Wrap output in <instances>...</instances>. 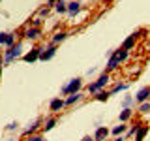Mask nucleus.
Masks as SVG:
<instances>
[{
	"label": "nucleus",
	"instance_id": "obj_26",
	"mask_svg": "<svg viewBox=\"0 0 150 141\" xmlns=\"http://www.w3.org/2000/svg\"><path fill=\"white\" fill-rule=\"evenodd\" d=\"M139 111H141V113H148V111H150V102H143V103L139 105Z\"/></svg>",
	"mask_w": 150,
	"mask_h": 141
},
{
	"label": "nucleus",
	"instance_id": "obj_10",
	"mask_svg": "<svg viewBox=\"0 0 150 141\" xmlns=\"http://www.w3.org/2000/svg\"><path fill=\"white\" fill-rule=\"evenodd\" d=\"M118 66H120V60H118V56H116V53H115V55H111L109 62H107L105 72H107V73H111V72H115V70L118 68Z\"/></svg>",
	"mask_w": 150,
	"mask_h": 141
},
{
	"label": "nucleus",
	"instance_id": "obj_3",
	"mask_svg": "<svg viewBox=\"0 0 150 141\" xmlns=\"http://www.w3.org/2000/svg\"><path fill=\"white\" fill-rule=\"evenodd\" d=\"M81 87H83V79H81V77H73V79H71V81H69L68 85H64L60 92H62L64 96H69V94L81 92Z\"/></svg>",
	"mask_w": 150,
	"mask_h": 141
},
{
	"label": "nucleus",
	"instance_id": "obj_35",
	"mask_svg": "<svg viewBox=\"0 0 150 141\" xmlns=\"http://www.w3.org/2000/svg\"><path fill=\"white\" fill-rule=\"evenodd\" d=\"M54 2H58V0H47V6H54Z\"/></svg>",
	"mask_w": 150,
	"mask_h": 141
},
{
	"label": "nucleus",
	"instance_id": "obj_34",
	"mask_svg": "<svg viewBox=\"0 0 150 141\" xmlns=\"http://www.w3.org/2000/svg\"><path fill=\"white\" fill-rule=\"evenodd\" d=\"M4 66V53H0V68Z\"/></svg>",
	"mask_w": 150,
	"mask_h": 141
},
{
	"label": "nucleus",
	"instance_id": "obj_1",
	"mask_svg": "<svg viewBox=\"0 0 150 141\" xmlns=\"http://www.w3.org/2000/svg\"><path fill=\"white\" fill-rule=\"evenodd\" d=\"M23 56V41H17L15 45H11L9 49L4 51V66H9L13 64L17 58Z\"/></svg>",
	"mask_w": 150,
	"mask_h": 141
},
{
	"label": "nucleus",
	"instance_id": "obj_36",
	"mask_svg": "<svg viewBox=\"0 0 150 141\" xmlns=\"http://www.w3.org/2000/svg\"><path fill=\"white\" fill-rule=\"evenodd\" d=\"M0 77H2V68H0Z\"/></svg>",
	"mask_w": 150,
	"mask_h": 141
},
{
	"label": "nucleus",
	"instance_id": "obj_24",
	"mask_svg": "<svg viewBox=\"0 0 150 141\" xmlns=\"http://www.w3.org/2000/svg\"><path fill=\"white\" fill-rule=\"evenodd\" d=\"M126 88H128V85H126V83H116L115 87H112V90H109V92H111V96H112V94L122 92V90H126Z\"/></svg>",
	"mask_w": 150,
	"mask_h": 141
},
{
	"label": "nucleus",
	"instance_id": "obj_20",
	"mask_svg": "<svg viewBox=\"0 0 150 141\" xmlns=\"http://www.w3.org/2000/svg\"><path fill=\"white\" fill-rule=\"evenodd\" d=\"M150 132V126H139L137 134H135V141H143V137Z\"/></svg>",
	"mask_w": 150,
	"mask_h": 141
},
{
	"label": "nucleus",
	"instance_id": "obj_25",
	"mask_svg": "<svg viewBox=\"0 0 150 141\" xmlns=\"http://www.w3.org/2000/svg\"><path fill=\"white\" fill-rule=\"evenodd\" d=\"M133 100H135L133 96H126V98H124V102H122L124 109H126V107H129V109H131V103H133Z\"/></svg>",
	"mask_w": 150,
	"mask_h": 141
},
{
	"label": "nucleus",
	"instance_id": "obj_37",
	"mask_svg": "<svg viewBox=\"0 0 150 141\" xmlns=\"http://www.w3.org/2000/svg\"><path fill=\"white\" fill-rule=\"evenodd\" d=\"M77 2H81V0H77Z\"/></svg>",
	"mask_w": 150,
	"mask_h": 141
},
{
	"label": "nucleus",
	"instance_id": "obj_8",
	"mask_svg": "<svg viewBox=\"0 0 150 141\" xmlns=\"http://www.w3.org/2000/svg\"><path fill=\"white\" fill-rule=\"evenodd\" d=\"M64 100L62 98H54V100H51V103H49V111L51 113H58V111H62L64 109Z\"/></svg>",
	"mask_w": 150,
	"mask_h": 141
},
{
	"label": "nucleus",
	"instance_id": "obj_13",
	"mask_svg": "<svg viewBox=\"0 0 150 141\" xmlns=\"http://www.w3.org/2000/svg\"><path fill=\"white\" fill-rule=\"evenodd\" d=\"M41 36V28H36V26H30L28 30H25V38L26 40H36V38Z\"/></svg>",
	"mask_w": 150,
	"mask_h": 141
},
{
	"label": "nucleus",
	"instance_id": "obj_9",
	"mask_svg": "<svg viewBox=\"0 0 150 141\" xmlns=\"http://www.w3.org/2000/svg\"><path fill=\"white\" fill-rule=\"evenodd\" d=\"M148 98H150V87H143L137 94H135V100H137L139 103L148 102Z\"/></svg>",
	"mask_w": 150,
	"mask_h": 141
},
{
	"label": "nucleus",
	"instance_id": "obj_23",
	"mask_svg": "<svg viewBox=\"0 0 150 141\" xmlns=\"http://www.w3.org/2000/svg\"><path fill=\"white\" fill-rule=\"evenodd\" d=\"M116 56H118V60H120V64H122V62H126V60H128V56H129V51L118 49V51H116Z\"/></svg>",
	"mask_w": 150,
	"mask_h": 141
},
{
	"label": "nucleus",
	"instance_id": "obj_22",
	"mask_svg": "<svg viewBox=\"0 0 150 141\" xmlns=\"http://www.w3.org/2000/svg\"><path fill=\"white\" fill-rule=\"evenodd\" d=\"M109 96H111V92H107V90H100V92H96V96H94V98H96L98 102H107V100H109Z\"/></svg>",
	"mask_w": 150,
	"mask_h": 141
},
{
	"label": "nucleus",
	"instance_id": "obj_14",
	"mask_svg": "<svg viewBox=\"0 0 150 141\" xmlns=\"http://www.w3.org/2000/svg\"><path fill=\"white\" fill-rule=\"evenodd\" d=\"M137 36H139V32H133V34H131L128 40H126L124 43H122V49H124V51H129L131 47L135 45V40H137Z\"/></svg>",
	"mask_w": 150,
	"mask_h": 141
},
{
	"label": "nucleus",
	"instance_id": "obj_17",
	"mask_svg": "<svg viewBox=\"0 0 150 141\" xmlns=\"http://www.w3.org/2000/svg\"><path fill=\"white\" fill-rule=\"evenodd\" d=\"M131 117H133V109H129V107H126V109H122V111H120L118 119H120V122H126V120H129Z\"/></svg>",
	"mask_w": 150,
	"mask_h": 141
},
{
	"label": "nucleus",
	"instance_id": "obj_33",
	"mask_svg": "<svg viewBox=\"0 0 150 141\" xmlns=\"http://www.w3.org/2000/svg\"><path fill=\"white\" fill-rule=\"evenodd\" d=\"M81 141H94V137H90V135H84Z\"/></svg>",
	"mask_w": 150,
	"mask_h": 141
},
{
	"label": "nucleus",
	"instance_id": "obj_18",
	"mask_svg": "<svg viewBox=\"0 0 150 141\" xmlns=\"http://www.w3.org/2000/svg\"><path fill=\"white\" fill-rule=\"evenodd\" d=\"M126 132H128V126H126L124 122H120L118 126H115V128L111 130V134H112V135H124Z\"/></svg>",
	"mask_w": 150,
	"mask_h": 141
},
{
	"label": "nucleus",
	"instance_id": "obj_15",
	"mask_svg": "<svg viewBox=\"0 0 150 141\" xmlns=\"http://www.w3.org/2000/svg\"><path fill=\"white\" fill-rule=\"evenodd\" d=\"M40 128V119H36V120H32L30 124H28V128H25L23 130V134L25 135H34V132Z\"/></svg>",
	"mask_w": 150,
	"mask_h": 141
},
{
	"label": "nucleus",
	"instance_id": "obj_11",
	"mask_svg": "<svg viewBox=\"0 0 150 141\" xmlns=\"http://www.w3.org/2000/svg\"><path fill=\"white\" fill-rule=\"evenodd\" d=\"M68 36H69V34H68L66 30H58L53 38H51V45H58V43H62V41H64Z\"/></svg>",
	"mask_w": 150,
	"mask_h": 141
},
{
	"label": "nucleus",
	"instance_id": "obj_21",
	"mask_svg": "<svg viewBox=\"0 0 150 141\" xmlns=\"http://www.w3.org/2000/svg\"><path fill=\"white\" fill-rule=\"evenodd\" d=\"M56 122H58V119H56V117H51V119L45 120V126H41V128H43L45 132H49V130H53L56 126Z\"/></svg>",
	"mask_w": 150,
	"mask_h": 141
},
{
	"label": "nucleus",
	"instance_id": "obj_32",
	"mask_svg": "<svg viewBox=\"0 0 150 141\" xmlns=\"http://www.w3.org/2000/svg\"><path fill=\"white\" fill-rule=\"evenodd\" d=\"M112 141H126V137H124V135H116V137L112 139Z\"/></svg>",
	"mask_w": 150,
	"mask_h": 141
},
{
	"label": "nucleus",
	"instance_id": "obj_6",
	"mask_svg": "<svg viewBox=\"0 0 150 141\" xmlns=\"http://www.w3.org/2000/svg\"><path fill=\"white\" fill-rule=\"evenodd\" d=\"M109 134H111L109 128H105V126H98V128H96V134H94L92 137H94V141H107Z\"/></svg>",
	"mask_w": 150,
	"mask_h": 141
},
{
	"label": "nucleus",
	"instance_id": "obj_2",
	"mask_svg": "<svg viewBox=\"0 0 150 141\" xmlns=\"http://www.w3.org/2000/svg\"><path fill=\"white\" fill-rule=\"evenodd\" d=\"M109 79H111V75L107 73V72H103V73L100 75V77L96 79V81L88 85V87H86V90H88V92H92V94H96V92L103 90V88H105V85L109 83Z\"/></svg>",
	"mask_w": 150,
	"mask_h": 141
},
{
	"label": "nucleus",
	"instance_id": "obj_27",
	"mask_svg": "<svg viewBox=\"0 0 150 141\" xmlns=\"http://www.w3.org/2000/svg\"><path fill=\"white\" fill-rule=\"evenodd\" d=\"M6 128H8V132H17V130H19V124H17V120H15V122H9V124L6 126Z\"/></svg>",
	"mask_w": 150,
	"mask_h": 141
},
{
	"label": "nucleus",
	"instance_id": "obj_4",
	"mask_svg": "<svg viewBox=\"0 0 150 141\" xmlns=\"http://www.w3.org/2000/svg\"><path fill=\"white\" fill-rule=\"evenodd\" d=\"M41 47H34V49H30L28 53H25L21 56L23 58V62H26V64H32V62H36V60H40V55H41Z\"/></svg>",
	"mask_w": 150,
	"mask_h": 141
},
{
	"label": "nucleus",
	"instance_id": "obj_7",
	"mask_svg": "<svg viewBox=\"0 0 150 141\" xmlns=\"http://www.w3.org/2000/svg\"><path fill=\"white\" fill-rule=\"evenodd\" d=\"M54 55H56V45H49L47 49H43V51H41V55H40V60H41V62H47V60H51Z\"/></svg>",
	"mask_w": 150,
	"mask_h": 141
},
{
	"label": "nucleus",
	"instance_id": "obj_19",
	"mask_svg": "<svg viewBox=\"0 0 150 141\" xmlns=\"http://www.w3.org/2000/svg\"><path fill=\"white\" fill-rule=\"evenodd\" d=\"M54 9H56V13H68V2H66V0L54 2Z\"/></svg>",
	"mask_w": 150,
	"mask_h": 141
},
{
	"label": "nucleus",
	"instance_id": "obj_31",
	"mask_svg": "<svg viewBox=\"0 0 150 141\" xmlns=\"http://www.w3.org/2000/svg\"><path fill=\"white\" fill-rule=\"evenodd\" d=\"M47 13H49V6H45V8L40 9V15H47Z\"/></svg>",
	"mask_w": 150,
	"mask_h": 141
},
{
	"label": "nucleus",
	"instance_id": "obj_5",
	"mask_svg": "<svg viewBox=\"0 0 150 141\" xmlns=\"http://www.w3.org/2000/svg\"><path fill=\"white\" fill-rule=\"evenodd\" d=\"M15 34H11V32H0V45H6L8 49L11 45H15Z\"/></svg>",
	"mask_w": 150,
	"mask_h": 141
},
{
	"label": "nucleus",
	"instance_id": "obj_16",
	"mask_svg": "<svg viewBox=\"0 0 150 141\" xmlns=\"http://www.w3.org/2000/svg\"><path fill=\"white\" fill-rule=\"evenodd\" d=\"M81 98H83V92H75V94H69V96H68V98L64 100V103H66V105H73V103H77L79 100H81Z\"/></svg>",
	"mask_w": 150,
	"mask_h": 141
},
{
	"label": "nucleus",
	"instance_id": "obj_29",
	"mask_svg": "<svg viewBox=\"0 0 150 141\" xmlns=\"http://www.w3.org/2000/svg\"><path fill=\"white\" fill-rule=\"evenodd\" d=\"M137 130H139V124H135V126H131V128L128 130V135H135V134H137Z\"/></svg>",
	"mask_w": 150,
	"mask_h": 141
},
{
	"label": "nucleus",
	"instance_id": "obj_30",
	"mask_svg": "<svg viewBox=\"0 0 150 141\" xmlns=\"http://www.w3.org/2000/svg\"><path fill=\"white\" fill-rule=\"evenodd\" d=\"M40 25H41V19L40 17H36L34 21H32V26H36V28H40Z\"/></svg>",
	"mask_w": 150,
	"mask_h": 141
},
{
	"label": "nucleus",
	"instance_id": "obj_12",
	"mask_svg": "<svg viewBox=\"0 0 150 141\" xmlns=\"http://www.w3.org/2000/svg\"><path fill=\"white\" fill-rule=\"evenodd\" d=\"M79 11H81V2H77V0H71V2H68V13H69L71 17H75Z\"/></svg>",
	"mask_w": 150,
	"mask_h": 141
},
{
	"label": "nucleus",
	"instance_id": "obj_28",
	"mask_svg": "<svg viewBox=\"0 0 150 141\" xmlns=\"http://www.w3.org/2000/svg\"><path fill=\"white\" fill-rule=\"evenodd\" d=\"M26 141H45L43 137H41V135H28V137H26Z\"/></svg>",
	"mask_w": 150,
	"mask_h": 141
}]
</instances>
